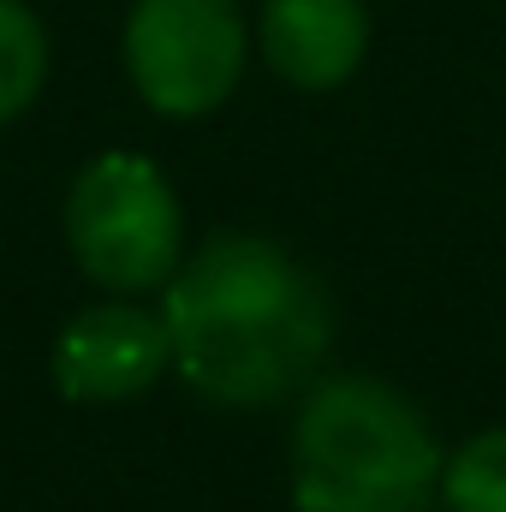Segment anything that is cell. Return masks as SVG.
I'll return each instance as SVG.
<instances>
[{
	"label": "cell",
	"mask_w": 506,
	"mask_h": 512,
	"mask_svg": "<svg viewBox=\"0 0 506 512\" xmlns=\"http://www.w3.org/2000/svg\"><path fill=\"white\" fill-rule=\"evenodd\" d=\"M173 370L209 405L256 411L316 382L334 346L328 286L262 233H215L161 286Z\"/></svg>",
	"instance_id": "1"
},
{
	"label": "cell",
	"mask_w": 506,
	"mask_h": 512,
	"mask_svg": "<svg viewBox=\"0 0 506 512\" xmlns=\"http://www.w3.org/2000/svg\"><path fill=\"white\" fill-rule=\"evenodd\" d=\"M441 441L429 417L376 376L304 387L292 423L298 512H429L441 495Z\"/></svg>",
	"instance_id": "2"
},
{
	"label": "cell",
	"mask_w": 506,
	"mask_h": 512,
	"mask_svg": "<svg viewBox=\"0 0 506 512\" xmlns=\"http://www.w3.org/2000/svg\"><path fill=\"white\" fill-rule=\"evenodd\" d=\"M66 245L102 292L143 298L185 262V209L149 155L108 149L66 191Z\"/></svg>",
	"instance_id": "3"
},
{
	"label": "cell",
	"mask_w": 506,
	"mask_h": 512,
	"mask_svg": "<svg viewBox=\"0 0 506 512\" xmlns=\"http://www.w3.org/2000/svg\"><path fill=\"white\" fill-rule=\"evenodd\" d=\"M245 18L233 0H137L126 18V72L167 120L215 114L245 78Z\"/></svg>",
	"instance_id": "4"
},
{
	"label": "cell",
	"mask_w": 506,
	"mask_h": 512,
	"mask_svg": "<svg viewBox=\"0 0 506 512\" xmlns=\"http://www.w3.org/2000/svg\"><path fill=\"white\" fill-rule=\"evenodd\" d=\"M167 364H173L167 316L137 298H108L78 310L54 340V387L84 405L137 399L167 376Z\"/></svg>",
	"instance_id": "5"
},
{
	"label": "cell",
	"mask_w": 506,
	"mask_h": 512,
	"mask_svg": "<svg viewBox=\"0 0 506 512\" xmlns=\"http://www.w3.org/2000/svg\"><path fill=\"white\" fill-rule=\"evenodd\" d=\"M256 42L274 78L292 90H334L364 66L370 6L364 0H262Z\"/></svg>",
	"instance_id": "6"
},
{
	"label": "cell",
	"mask_w": 506,
	"mask_h": 512,
	"mask_svg": "<svg viewBox=\"0 0 506 512\" xmlns=\"http://www.w3.org/2000/svg\"><path fill=\"white\" fill-rule=\"evenodd\" d=\"M48 78V36L24 0H0V126L18 120Z\"/></svg>",
	"instance_id": "7"
},
{
	"label": "cell",
	"mask_w": 506,
	"mask_h": 512,
	"mask_svg": "<svg viewBox=\"0 0 506 512\" xmlns=\"http://www.w3.org/2000/svg\"><path fill=\"white\" fill-rule=\"evenodd\" d=\"M441 501L447 512H506V423L471 435L441 465Z\"/></svg>",
	"instance_id": "8"
}]
</instances>
